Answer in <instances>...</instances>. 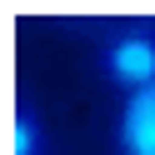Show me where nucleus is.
I'll return each instance as SVG.
<instances>
[{
    "label": "nucleus",
    "instance_id": "1",
    "mask_svg": "<svg viewBox=\"0 0 155 155\" xmlns=\"http://www.w3.org/2000/svg\"><path fill=\"white\" fill-rule=\"evenodd\" d=\"M100 75L120 95H135L145 85H155V30L145 20H130L125 30H115L100 45Z\"/></svg>",
    "mask_w": 155,
    "mask_h": 155
},
{
    "label": "nucleus",
    "instance_id": "2",
    "mask_svg": "<svg viewBox=\"0 0 155 155\" xmlns=\"http://www.w3.org/2000/svg\"><path fill=\"white\" fill-rule=\"evenodd\" d=\"M115 150L120 155H155V85H145L135 95H120Z\"/></svg>",
    "mask_w": 155,
    "mask_h": 155
},
{
    "label": "nucleus",
    "instance_id": "3",
    "mask_svg": "<svg viewBox=\"0 0 155 155\" xmlns=\"http://www.w3.org/2000/svg\"><path fill=\"white\" fill-rule=\"evenodd\" d=\"M50 135H45V115H35L30 105L15 110V125H10V155H45Z\"/></svg>",
    "mask_w": 155,
    "mask_h": 155
}]
</instances>
